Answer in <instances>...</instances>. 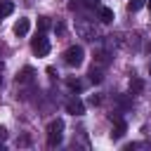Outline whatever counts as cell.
<instances>
[{
	"mask_svg": "<svg viewBox=\"0 0 151 151\" xmlns=\"http://www.w3.org/2000/svg\"><path fill=\"white\" fill-rule=\"evenodd\" d=\"M99 19H101L104 24H111V21H113V9H111V7H99Z\"/></svg>",
	"mask_w": 151,
	"mask_h": 151,
	"instance_id": "8",
	"label": "cell"
},
{
	"mask_svg": "<svg viewBox=\"0 0 151 151\" xmlns=\"http://www.w3.org/2000/svg\"><path fill=\"white\" fill-rule=\"evenodd\" d=\"M7 139V130H5V125H0V144Z\"/></svg>",
	"mask_w": 151,
	"mask_h": 151,
	"instance_id": "18",
	"label": "cell"
},
{
	"mask_svg": "<svg viewBox=\"0 0 151 151\" xmlns=\"http://www.w3.org/2000/svg\"><path fill=\"white\" fill-rule=\"evenodd\" d=\"M111 120H113V118H111ZM125 132H127V125H125V120H123V118H116V120H113V130H111V137H113V139H120Z\"/></svg>",
	"mask_w": 151,
	"mask_h": 151,
	"instance_id": "7",
	"label": "cell"
},
{
	"mask_svg": "<svg viewBox=\"0 0 151 151\" xmlns=\"http://www.w3.org/2000/svg\"><path fill=\"white\" fill-rule=\"evenodd\" d=\"M14 12V5L9 2V0H2L0 2V17H7V14H12Z\"/></svg>",
	"mask_w": 151,
	"mask_h": 151,
	"instance_id": "10",
	"label": "cell"
},
{
	"mask_svg": "<svg viewBox=\"0 0 151 151\" xmlns=\"http://www.w3.org/2000/svg\"><path fill=\"white\" fill-rule=\"evenodd\" d=\"M83 59H85V52H83L80 45H71V47L64 52V64L71 66V68H78V66L83 64Z\"/></svg>",
	"mask_w": 151,
	"mask_h": 151,
	"instance_id": "2",
	"label": "cell"
},
{
	"mask_svg": "<svg viewBox=\"0 0 151 151\" xmlns=\"http://www.w3.org/2000/svg\"><path fill=\"white\" fill-rule=\"evenodd\" d=\"M61 139H64V120L57 118V120H52L47 125V146L54 149V146L61 144Z\"/></svg>",
	"mask_w": 151,
	"mask_h": 151,
	"instance_id": "1",
	"label": "cell"
},
{
	"mask_svg": "<svg viewBox=\"0 0 151 151\" xmlns=\"http://www.w3.org/2000/svg\"><path fill=\"white\" fill-rule=\"evenodd\" d=\"M64 106H66V111H68V113H73V116H83V113H85V104H83L78 97L66 99V104H64Z\"/></svg>",
	"mask_w": 151,
	"mask_h": 151,
	"instance_id": "4",
	"label": "cell"
},
{
	"mask_svg": "<svg viewBox=\"0 0 151 151\" xmlns=\"http://www.w3.org/2000/svg\"><path fill=\"white\" fill-rule=\"evenodd\" d=\"M83 5H85L87 9H99V7H101L99 0H83Z\"/></svg>",
	"mask_w": 151,
	"mask_h": 151,
	"instance_id": "15",
	"label": "cell"
},
{
	"mask_svg": "<svg viewBox=\"0 0 151 151\" xmlns=\"http://www.w3.org/2000/svg\"><path fill=\"white\" fill-rule=\"evenodd\" d=\"M28 28H31V19L19 17V21L14 24V28H12V31H14V35H19V38H21V35H26V33H28Z\"/></svg>",
	"mask_w": 151,
	"mask_h": 151,
	"instance_id": "6",
	"label": "cell"
},
{
	"mask_svg": "<svg viewBox=\"0 0 151 151\" xmlns=\"http://www.w3.org/2000/svg\"><path fill=\"white\" fill-rule=\"evenodd\" d=\"M66 85H68L71 90H76V92H78V90H83V83H80L78 78H68V80H66Z\"/></svg>",
	"mask_w": 151,
	"mask_h": 151,
	"instance_id": "12",
	"label": "cell"
},
{
	"mask_svg": "<svg viewBox=\"0 0 151 151\" xmlns=\"http://www.w3.org/2000/svg\"><path fill=\"white\" fill-rule=\"evenodd\" d=\"M97 61H99V64H106V61H109L106 52H99V54H97Z\"/></svg>",
	"mask_w": 151,
	"mask_h": 151,
	"instance_id": "17",
	"label": "cell"
},
{
	"mask_svg": "<svg viewBox=\"0 0 151 151\" xmlns=\"http://www.w3.org/2000/svg\"><path fill=\"white\" fill-rule=\"evenodd\" d=\"M33 76H35V71H33L31 66H24V68L17 73V83H19V85H28V83H33Z\"/></svg>",
	"mask_w": 151,
	"mask_h": 151,
	"instance_id": "5",
	"label": "cell"
},
{
	"mask_svg": "<svg viewBox=\"0 0 151 151\" xmlns=\"http://www.w3.org/2000/svg\"><path fill=\"white\" fill-rule=\"evenodd\" d=\"M149 9H151V0H149Z\"/></svg>",
	"mask_w": 151,
	"mask_h": 151,
	"instance_id": "20",
	"label": "cell"
},
{
	"mask_svg": "<svg viewBox=\"0 0 151 151\" xmlns=\"http://www.w3.org/2000/svg\"><path fill=\"white\" fill-rule=\"evenodd\" d=\"M17 144H19V146H28V144H31V137H28V134H24L21 139H17Z\"/></svg>",
	"mask_w": 151,
	"mask_h": 151,
	"instance_id": "16",
	"label": "cell"
},
{
	"mask_svg": "<svg viewBox=\"0 0 151 151\" xmlns=\"http://www.w3.org/2000/svg\"><path fill=\"white\" fill-rule=\"evenodd\" d=\"M142 90H144V80H142V78H132V80H130V92H132V94H139Z\"/></svg>",
	"mask_w": 151,
	"mask_h": 151,
	"instance_id": "9",
	"label": "cell"
},
{
	"mask_svg": "<svg viewBox=\"0 0 151 151\" xmlns=\"http://www.w3.org/2000/svg\"><path fill=\"white\" fill-rule=\"evenodd\" d=\"M90 80H92V83H101V71L92 66V71H90Z\"/></svg>",
	"mask_w": 151,
	"mask_h": 151,
	"instance_id": "13",
	"label": "cell"
},
{
	"mask_svg": "<svg viewBox=\"0 0 151 151\" xmlns=\"http://www.w3.org/2000/svg\"><path fill=\"white\" fill-rule=\"evenodd\" d=\"M144 2H146V0H130V5H127V7H130V12H137V9H142V7H144Z\"/></svg>",
	"mask_w": 151,
	"mask_h": 151,
	"instance_id": "14",
	"label": "cell"
},
{
	"mask_svg": "<svg viewBox=\"0 0 151 151\" xmlns=\"http://www.w3.org/2000/svg\"><path fill=\"white\" fill-rule=\"evenodd\" d=\"M99 101H101V99H99V97H97V94H92V97H90V104H92V106H97V104H99Z\"/></svg>",
	"mask_w": 151,
	"mask_h": 151,
	"instance_id": "19",
	"label": "cell"
},
{
	"mask_svg": "<svg viewBox=\"0 0 151 151\" xmlns=\"http://www.w3.org/2000/svg\"><path fill=\"white\" fill-rule=\"evenodd\" d=\"M38 28H40V33H45L50 28V17H40L38 19Z\"/></svg>",
	"mask_w": 151,
	"mask_h": 151,
	"instance_id": "11",
	"label": "cell"
},
{
	"mask_svg": "<svg viewBox=\"0 0 151 151\" xmlns=\"http://www.w3.org/2000/svg\"><path fill=\"white\" fill-rule=\"evenodd\" d=\"M31 50L35 57H47L50 54V40L45 38V33H38L33 40H31Z\"/></svg>",
	"mask_w": 151,
	"mask_h": 151,
	"instance_id": "3",
	"label": "cell"
}]
</instances>
